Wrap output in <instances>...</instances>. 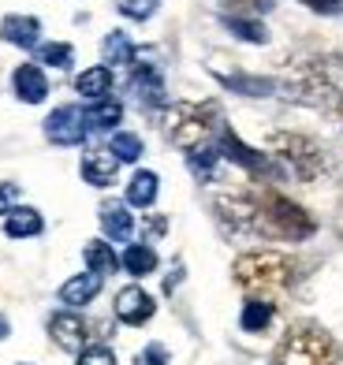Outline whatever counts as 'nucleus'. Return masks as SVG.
I'll list each match as a JSON object with an SVG mask.
<instances>
[{
    "instance_id": "nucleus-29",
    "label": "nucleus",
    "mask_w": 343,
    "mask_h": 365,
    "mask_svg": "<svg viewBox=\"0 0 343 365\" xmlns=\"http://www.w3.org/2000/svg\"><path fill=\"white\" fill-rule=\"evenodd\" d=\"M108 149L116 153L120 164H135V160L142 157V138L130 135V130H116V135H112V142H108Z\"/></svg>"
},
{
    "instance_id": "nucleus-24",
    "label": "nucleus",
    "mask_w": 343,
    "mask_h": 365,
    "mask_svg": "<svg viewBox=\"0 0 343 365\" xmlns=\"http://www.w3.org/2000/svg\"><path fill=\"white\" fill-rule=\"evenodd\" d=\"M272 317H276V306L272 302H265V298H250L247 306H242V313H239V321H242V331H265L269 324H272Z\"/></svg>"
},
{
    "instance_id": "nucleus-19",
    "label": "nucleus",
    "mask_w": 343,
    "mask_h": 365,
    "mask_svg": "<svg viewBox=\"0 0 343 365\" xmlns=\"http://www.w3.org/2000/svg\"><path fill=\"white\" fill-rule=\"evenodd\" d=\"M86 115V127L90 130H116V123L123 120V105L116 101V97H101V101H90V108H83Z\"/></svg>"
},
{
    "instance_id": "nucleus-22",
    "label": "nucleus",
    "mask_w": 343,
    "mask_h": 365,
    "mask_svg": "<svg viewBox=\"0 0 343 365\" xmlns=\"http://www.w3.org/2000/svg\"><path fill=\"white\" fill-rule=\"evenodd\" d=\"M157 190H160V179L153 172H135L127 182V205L135 209H150L157 202Z\"/></svg>"
},
{
    "instance_id": "nucleus-11",
    "label": "nucleus",
    "mask_w": 343,
    "mask_h": 365,
    "mask_svg": "<svg viewBox=\"0 0 343 365\" xmlns=\"http://www.w3.org/2000/svg\"><path fill=\"white\" fill-rule=\"evenodd\" d=\"M116 175H120V160H116V153H112L108 145H93V149H86L83 153V179L90 182V187H112L116 182Z\"/></svg>"
},
{
    "instance_id": "nucleus-32",
    "label": "nucleus",
    "mask_w": 343,
    "mask_h": 365,
    "mask_svg": "<svg viewBox=\"0 0 343 365\" xmlns=\"http://www.w3.org/2000/svg\"><path fill=\"white\" fill-rule=\"evenodd\" d=\"M75 365H116V354H112L108 346L93 343V346H83V351H78V361Z\"/></svg>"
},
{
    "instance_id": "nucleus-33",
    "label": "nucleus",
    "mask_w": 343,
    "mask_h": 365,
    "mask_svg": "<svg viewBox=\"0 0 343 365\" xmlns=\"http://www.w3.org/2000/svg\"><path fill=\"white\" fill-rule=\"evenodd\" d=\"M232 11H239V15H250V11H269L272 8V0H224Z\"/></svg>"
},
{
    "instance_id": "nucleus-23",
    "label": "nucleus",
    "mask_w": 343,
    "mask_h": 365,
    "mask_svg": "<svg viewBox=\"0 0 343 365\" xmlns=\"http://www.w3.org/2000/svg\"><path fill=\"white\" fill-rule=\"evenodd\" d=\"M101 56H105V68H120V63L135 60V41H130V34H123V30H112V34L101 41Z\"/></svg>"
},
{
    "instance_id": "nucleus-9",
    "label": "nucleus",
    "mask_w": 343,
    "mask_h": 365,
    "mask_svg": "<svg viewBox=\"0 0 343 365\" xmlns=\"http://www.w3.org/2000/svg\"><path fill=\"white\" fill-rule=\"evenodd\" d=\"M86 130H90L86 115L75 105H60V108H53L45 115V138L53 145H83Z\"/></svg>"
},
{
    "instance_id": "nucleus-7",
    "label": "nucleus",
    "mask_w": 343,
    "mask_h": 365,
    "mask_svg": "<svg viewBox=\"0 0 343 365\" xmlns=\"http://www.w3.org/2000/svg\"><path fill=\"white\" fill-rule=\"evenodd\" d=\"M217 220L224 224L227 235H261V212H257V197L247 194H220L217 202Z\"/></svg>"
},
{
    "instance_id": "nucleus-12",
    "label": "nucleus",
    "mask_w": 343,
    "mask_h": 365,
    "mask_svg": "<svg viewBox=\"0 0 343 365\" xmlns=\"http://www.w3.org/2000/svg\"><path fill=\"white\" fill-rule=\"evenodd\" d=\"M130 90L138 93L142 108H157L165 105V78L153 63H135L130 60Z\"/></svg>"
},
{
    "instance_id": "nucleus-13",
    "label": "nucleus",
    "mask_w": 343,
    "mask_h": 365,
    "mask_svg": "<svg viewBox=\"0 0 343 365\" xmlns=\"http://www.w3.org/2000/svg\"><path fill=\"white\" fill-rule=\"evenodd\" d=\"M157 313V302L150 298V291H142V287H123L120 294H116V317L123 321V324H145Z\"/></svg>"
},
{
    "instance_id": "nucleus-3",
    "label": "nucleus",
    "mask_w": 343,
    "mask_h": 365,
    "mask_svg": "<svg viewBox=\"0 0 343 365\" xmlns=\"http://www.w3.org/2000/svg\"><path fill=\"white\" fill-rule=\"evenodd\" d=\"M257 212H261V235H269V239L302 242L317 231V220L302 205H295L291 197L276 194V190L257 194Z\"/></svg>"
},
{
    "instance_id": "nucleus-1",
    "label": "nucleus",
    "mask_w": 343,
    "mask_h": 365,
    "mask_svg": "<svg viewBox=\"0 0 343 365\" xmlns=\"http://www.w3.org/2000/svg\"><path fill=\"white\" fill-rule=\"evenodd\" d=\"M235 284L247 291L250 298H265V302H272V298H284L291 291V284H295V261H291L287 254H276V250H250V254H239L235 264Z\"/></svg>"
},
{
    "instance_id": "nucleus-6",
    "label": "nucleus",
    "mask_w": 343,
    "mask_h": 365,
    "mask_svg": "<svg viewBox=\"0 0 343 365\" xmlns=\"http://www.w3.org/2000/svg\"><path fill=\"white\" fill-rule=\"evenodd\" d=\"M287 93L299 97L306 105H321L336 93L332 82V60H302L291 63V78H287Z\"/></svg>"
},
{
    "instance_id": "nucleus-20",
    "label": "nucleus",
    "mask_w": 343,
    "mask_h": 365,
    "mask_svg": "<svg viewBox=\"0 0 343 365\" xmlns=\"http://www.w3.org/2000/svg\"><path fill=\"white\" fill-rule=\"evenodd\" d=\"M120 264H123L127 276L142 279V276L157 272V250H153L150 242H130L127 250H123V257H120Z\"/></svg>"
},
{
    "instance_id": "nucleus-34",
    "label": "nucleus",
    "mask_w": 343,
    "mask_h": 365,
    "mask_svg": "<svg viewBox=\"0 0 343 365\" xmlns=\"http://www.w3.org/2000/svg\"><path fill=\"white\" fill-rule=\"evenodd\" d=\"M165 361H168V351H165L160 343H150V346L138 354V365H165Z\"/></svg>"
},
{
    "instance_id": "nucleus-8",
    "label": "nucleus",
    "mask_w": 343,
    "mask_h": 365,
    "mask_svg": "<svg viewBox=\"0 0 343 365\" xmlns=\"http://www.w3.org/2000/svg\"><path fill=\"white\" fill-rule=\"evenodd\" d=\"M217 149H220V157H227L232 164H239V168H247V172L257 175V179H276V175H280V164H276L269 153H257V149H250L232 127H224V123H220V142H217Z\"/></svg>"
},
{
    "instance_id": "nucleus-38",
    "label": "nucleus",
    "mask_w": 343,
    "mask_h": 365,
    "mask_svg": "<svg viewBox=\"0 0 343 365\" xmlns=\"http://www.w3.org/2000/svg\"><path fill=\"white\" fill-rule=\"evenodd\" d=\"M339 115H343V90H339Z\"/></svg>"
},
{
    "instance_id": "nucleus-30",
    "label": "nucleus",
    "mask_w": 343,
    "mask_h": 365,
    "mask_svg": "<svg viewBox=\"0 0 343 365\" xmlns=\"http://www.w3.org/2000/svg\"><path fill=\"white\" fill-rule=\"evenodd\" d=\"M220 75V71H217ZM224 78V86H232V90H239V93H250V97H265V93H272L276 86L269 78H250V75H220Z\"/></svg>"
},
{
    "instance_id": "nucleus-15",
    "label": "nucleus",
    "mask_w": 343,
    "mask_h": 365,
    "mask_svg": "<svg viewBox=\"0 0 343 365\" xmlns=\"http://www.w3.org/2000/svg\"><path fill=\"white\" fill-rule=\"evenodd\" d=\"M97 217H101V227L112 242H127L135 235V217H130V205L127 202H105L97 209Z\"/></svg>"
},
{
    "instance_id": "nucleus-31",
    "label": "nucleus",
    "mask_w": 343,
    "mask_h": 365,
    "mask_svg": "<svg viewBox=\"0 0 343 365\" xmlns=\"http://www.w3.org/2000/svg\"><path fill=\"white\" fill-rule=\"evenodd\" d=\"M116 8L127 15V19H150V15L160 8V0H116Z\"/></svg>"
},
{
    "instance_id": "nucleus-26",
    "label": "nucleus",
    "mask_w": 343,
    "mask_h": 365,
    "mask_svg": "<svg viewBox=\"0 0 343 365\" xmlns=\"http://www.w3.org/2000/svg\"><path fill=\"white\" fill-rule=\"evenodd\" d=\"M224 26L232 30V34H235L239 41H250V45H265V41H269L265 23L250 19V15H224Z\"/></svg>"
},
{
    "instance_id": "nucleus-2",
    "label": "nucleus",
    "mask_w": 343,
    "mask_h": 365,
    "mask_svg": "<svg viewBox=\"0 0 343 365\" xmlns=\"http://www.w3.org/2000/svg\"><path fill=\"white\" fill-rule=\"evenodd\" d=\"M217 127H220V115H217L213 101H179L165 112V135L183 153H190L198 145H209Z\"/></svg>"
},
{
    "instance_id": "nucleus-36",
    "label": "nucleus",
    "mask_w": 343,
    "mask_h": 365,
    "mask_svg": "<svg viewBox=\"0 0 343 365\" xmlns=\"http://www.w3.org/2000/svg\"><path fill=\"white\" fill-rule=\"evenodd\" d=\"M302 4H306L309 11H317V15H339L343 0H302Z\"/></svg>"
},
{
    "instance_id": "nucleus-4",
    "label": "nucleus",
    "mask_w": 343,
    "mask_h": 365,
    "mask_svg": "<svg viewBox=\"0 0 343 365\" xmlns=\"http://www.w3.org/2000/svg\"><path fill=\"white\" fill-rule=\"evenodd\" d=\"M269 149L276 160H284L291 175L302 179V182H317L324 179V172H329V153L306 135H295V130H276V135H269Z\"/></svg>"
},
{
    "instance_id": "nucleus-18",
    "label": "nucleus",
    "mask_w": 343,
    "mask_h": 365,
    "mask_svg": "<svg viewBox=\"0 0 343 365\" xmlns=\"http://www.w3.org/2000/svg\"><path fill=\"white\" fill-rule=\"evenodd\" d=\"M41 227H45L41 212L26 209V205H15L4 217V235L8 239H34V235H41Z\"/></svg>"
},
{
    "instance_id": "nucleus-14",
    "label": "nucleus",
    "mask_w": 343,
    "mask_h": 365,
    "mask_svg": "<svg viewBox=\"0 0 343 365\" xmlns=\"http://www.w3.org/2000/svg\"><path fill=\"white\" fill-rule=\"evenodd\" d=\"M11 90L23 105H41L48 97V78L38 63H23V68H15V75H11Z\"/></svg>"
},
{
    "instance_id": "nucleus-28",
    "label": "nucleus",
    "mask_w": 343,
    "mask_h": 365,
    "mask_svg": "<svg viewBox=\"0 0 343 365\" xmlns=\"http://www.w3.org/2000/svg\"><path fill=\"white\" fill-rule=\"evenodd\" d=\"M38 63H48V68H56V71H68L75 63V48L68 41H45L38 48Z\"/></svg>"
},
{
    "instance_id": "nucleus-37",
    "label": "nucleus",
    "mask_w": 343,
    "mask_h": 365,
    "mask_svg": "<svg viewBox=\"0 0 343 365\" xmlns=\"http://www.w3.org/2000/svg\"><path fill=\"white\" fill-rule=\"evenodd\" d=\"M8 331H11V324H8L4 317H0V339H4V336H8Z\"/></svg>"
},
{
    "instance_id": "nucleus-21",
    "label": "nucleus",
    "mask_w": 343,
    "mask_h": 365,
    "mask_svg": "<svg viewBox=\"0 0 343 365\" xmlns=\"http://www.w3.org/2000/svg\"><path fill=\"white\" fill-rule=\"evenodd\" d=\"M75 90L86 97V101H101V97L112 93V68H105V63H97V68L83 71L75 78Z\"/></svg>"
},
{
    "instance_id": "nucleus-17",
    "label": "nucleus",
    "mask_w": 343,
    "mask_h": 365,
    "mask_svg": "<svg viewBox=\"0 0 343 365\" xmlns=\"http://www.w3.org/2000/svg\"><path fill=\"white\" fill-rule=\"evenodd\" d=\"M101 279L105 276H97V272H78V276H71L68 284L60 287V302L63 306H90L93 298H97V291H101Z\"/></svg>"
},
{
    "instance_id": "nucleus-5",
    "label": "nucleus",
    "mask_w": 343,
    "mask_h": 365,
    "mask_svg": "<svg viewBox=\"0 0 343 365\" xmlns=\"http://www.w3.org/2000/svg\"><path fill=\"white\" fill-rule=\"evenodd\" d=\"M276 365H336V343L317 324H291L276 346Z\"/></svg>"
},
{
    "instance_id": "nucleus-16",
    "label": "nucleus",
    "mask_w": 343,
    "mask_h": 365,
    "mask_svg": "<svg viewBox=\"0 0 343 365\" xmlns=\"http://www.w3.org/2000/svg\"><path fill=\"white\" fill-rule=\"evenodd\" d=\"M0 38L15 48H34L38 38H41V23L34 15H8V19L0 23Z\"/></svg>"
},
{
    "instance_id": "nucleus-25",
    "label": "nucleus",
    "mask_w": 343,
    "mask_h": 365,
    "mask_svg": "<svg viewBox=\"0 0 343 365\" xmlns=\"http://www.w3.org/2000/svg\"><path fill=\"white\" fill-rule=\"evenodd\" d=\"M83 257H86V264H90V272H97V276H108V272H116V269H120V257H116V250H112L108 242H101V239L86 242Z\"/></svg>"
},
{
    "instance_id": "nucleus-10",
    "label": "nucleus",
    "mask_w": 343,
    "mask_h": 365,
    "mask_svg": "<svg viewBox=\"0 0 343 365\" xmlns=\"http://www.w3.org/2000/svg\"><path fill=\"white\" fill-rule=\"evenodd\" d=\"M48 336H53L56 346H63V351H83L86 339H90V324L78 317V313H53L48 317Z\"/></svg>"
},
{
    "instance_id": "nucleus-27",
    "label": "nucleus",
    "mask_w": 343,
    "mask_h": 365,
    "mask_svg": "<svg viewBox=\"0 0 343 365\" xmlns=\"http://www.w3.org/2000/svg\"><path fill=\"white\" fill-rule=\"evenodd\" d=\"M217 164H220V149H217L213 142L198 145V149H190V153H187V168L198 175L202 182H209V179L217 175Z\"/></svg>"
},
{
    "instance_id": "nucleus-35",
    "label": "nucleus",
    "mask_w": 343,
    "mask_h": 365,
    "mask_svg": "<svg viewBox=\"0 0 343 365\" xmlns=\"http://www.w3.org/2000/svg\"><path fill=\"white\" fill-rule=\"evenodd\" d=\"M15 197H19V187H15V182H0V212H8L15 209Z\"/></svg>"
}]
</instances>
